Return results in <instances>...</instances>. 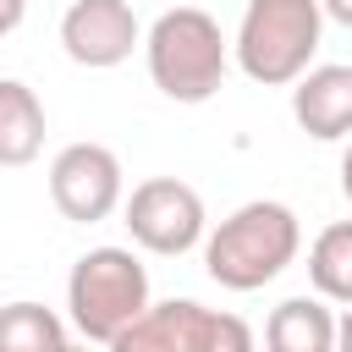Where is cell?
Returning <instances> with one entry per match:
<instances>
[{"label":"cell","instance_id":"6da1fadb","mask_svg":"<svg viewBox=\"0 0 352 352\" xmlns=\"http://www.w3.org/2000/svg\"><path fill=\"white\" fill-rule=\"evenodd\" d=\"M302 248V226L286 204L253 198L236 214H226L204 242V270L226 292H258L270 286Z\"/></svg>","mask_w":352,"mask_h":352},{"label":"cell","instance_id":"7a4b0ae2","mask_svg":"<svg viewBox=\"0 0 352 352\" xmlns=\"http://www.w3.org/2000/svg\"><path fill=\"white\" fill-rule=\"evenodd\" d=\"M143 55H148V77L165 99L176 104H204L220 94L226 82V66H231V44L220 33V22L198 6H170L154 16L148 38H143Z\"/></svg>","mask_w":352,"mask_h":352},{"label":"cell","instance_id":"3957f363","mask_svg":"<svg viewBox=\"0 0 352 352\" xmlns=\"http://www.w3.org/2000/svg\"><path fill=\"white\" fill-rule=\"evenodd\" d=\"M324 33V6L319 0H248L236 22V66L248 82L264 88H297L314 72Z\"/></svg>","mask_w":352,"mask_h":352},{"label":"cell","instance_id":"277c9868","mask_svg":"<svg viewBox=\"0 0 352 352\" xmlns=\"http://www.w3.org/2000/svg\"><path fill=\"white\" fill-rule=\"evenodd\" d=\"M148 270L132 248H88L66 275V314L72 330L94 346H110L148 314Z\"/></svg>","mask_w":352,"mask_h":352},{"label":"cell","instance_id":"5b68a950","mask_svg":"<svg viewBox=\"0 0 352 352\" xmlns=\"http://www.w3.org/2000/svg\"><path fill=\"white\" fill-rule=\"evenodd\" d=\"M204 226H209L204 220V198L182 176H148L126 198V231H132V242L148 248V253H160V258H182L198 242H209Z\"/></svg>","mask_w":352,"mask_h":352},{"label":"cell","instance_id":"8992f818","mask_svg":"<svg viewBox=\"0 0 352 352\" xmlns=\"http://www.w3.org/2000/svg\"><path fill=\"white\" fill-rule=\"evenodd\" d=\"M50 198L77 226H94V220L116 214V204L126 198L116 148H104V143H66L55 154V165H50Z\"/></svg>","mask_w":352,"mask_h":352},{"label":"cell","instance_id":"52a82bcc","mask_svg":"<svg viewBox=\"0 0 352 352\" xmlns=\"http://www.w3.org/2000/svg\"><path fill=\"white\" fill-rule=\"evenodd\" d=\"M148 33L138 28L132 6L126 0H72L66 16H60V50L88 66V72H110L121 66Z\"/></svg>","mask_w":352,"mask_h":352},{"label":"cell","instance_id":"ba28073f","mask_svg":"<svg viewBox=\"0 0 352 352\" xmlns=\"http://www.w3.org/2000/svg\"><path fill=\"white\" fill-rule=\"evenodd\" d=\"M292 116L319 143L352 138V66H314L292 88Z\"/></svg>","mask_w":352,"mask_h":352},{"label":"cell","instance_id":"9c48e42d","mask_svg":"<svg viewBox=\"0 0 352 352\" xmlns=\"http://www.w3.org/2000/svg\"><path fill=\"white\" fill-rule=\"evenodd\" d=\"M341 314L324 308V297H286L270 308L264 324V352H336Z\"/></svg>","mask_w":352,"mask_h":352},{"label":"cell","instance_id":"30bf717a","mask_svg":"<svg viewBox=\"0 0 352 352\" xmlns=\"http://www.w3.org/2000/svg\"><path fill=\"white\" fill-rule=\"evenodd\" d=\"M44 148V104L22 77L0 82V165H28Z\"/></svg>","mask_w":352,"mask_h":352},{"label":"cell","instance_id":"8fae6325","mask_svg":"<svg viewBox=\"0 0 352 352\" xmlns=\"http://www.w3.org/2000/svg\"><path fill=\"white\" fill-rule=\"evenodd\" d=\"M170 308H176L182 352H258L248 319L220 314V308H204V302H192V297H170Z\"/></svg>","mask_w":352,"mask_h":352},{"label":"cell","instance_id":"7c38bea8","mask_svg":"<svg viewBox=\"0 0 352 352\" xmlns=\"http://www.w3.org/2000/svg\"><path fill=\"white\" fill-rule=\"evenodd\" d=\"M308 280L324 302H346L352 308V220H336L314 236L308 248Z\"/></svg>","mask_w":352,"mask_h":352},{"label":"cell","instance_id":"4fadbf2b","mask_svg":"<svg viewBox=\"0 0 352 352\" xmlns=\"http://www.w3.org/2000/svg\"><path fill=\"white\" fill-rule=\"evenodd\" d=\"M66 324L44 302H11L0 314V352H66Z\"/></svg>","mask_w":352,"mask_h":352},{"label":"cell","instance_id":"5bb4252c","mask_svg":"<svg viewBox=\"0 0 352 352\" xmlns=\"http://www.w3.org/2000/svg\"><path fill=\"white\" fill-rule=\"evenodd\" d=\"M104 352H182V330H176V308L154 302L132 330H121Z\"/></svg>","mask_w":352,"mask_h":352},{"label":"cell","instance_id":"9a60e30c","mask_svg":"<svg viewBox=\"0 0 352 352\" xmlns=\"http://www.w3.org/2000/svg\"><path fill=\"white\" fill-rule=\"evenodd\" d=\"M22 6L28 0H0V33H16L22 28Z\"/></svg>","mask_w":352,"mask_h":352},{"label":"cell","instance_id":"2e32d148","mask_svg":"<svg viewBox=\"0 0 352 352\" xmlns=\"http://www.w3.org/2000/svg\"><path fill=\"white\" fill-rule=\"evenodd\" d=\"M319 6H324V16H330V22H341V28L352 33V0H319Z\"/></svg>","mask_w":352,"mask_h":352},{"label":"cell","instance_id":"e0dca14e","mask_svg":"<svg viewBox=\"0 0 352 352\" xmlns=\"http://www.w3.org/2000/svg\"><path fill=\"white\" fill-rule=\"evenodd\" d=\"M336 352H352V308L341 314V336H336Z\"/></svg>","mask_w":352,"mask_h":352},{"label":"cell","instance_id":"ac0fdd59","mask_svg":"<svg viewBox=\"0 0 352 352\" xmlns=\"http://www.w3.org/2000/svg\"><path fill=\"white\" fill-rule=\"evenodd\" d=\"M341 192H346V204H352V143H346V154H341Z\"/></svg>","mask_w":352,"mask_h":352},{"label":"cell","instance_id":"d6986e66","mask_svg":"<svg viewBox=\"0 0 352 352\" xmlns=\"http://www.w3.org/2000/svg\"><path fill=\"white\" fill-rule=\"evenodd\" d=\"M66 352H94V341H72V346H66Z\"/></svg>","mask_w":352,"mask_h":352}]
</instances>
